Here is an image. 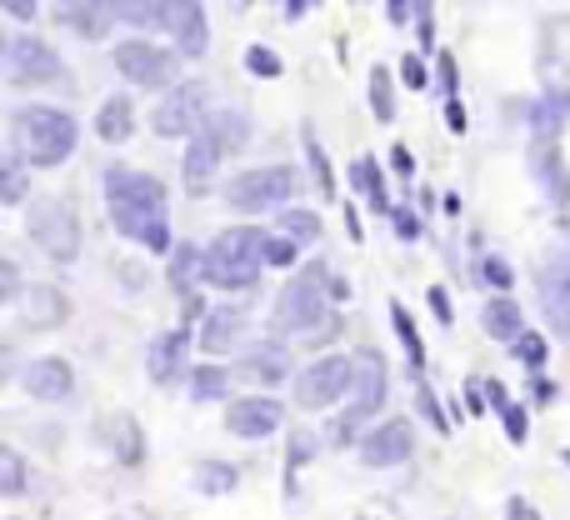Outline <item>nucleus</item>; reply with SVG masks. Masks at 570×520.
I'll return each instance as SVG.
<instances>
[{
  "label": "nucleus",
  "instance_id": "f257e3e1",
  "mask_svg": "<svg viewBox=\"0 0 570 520\" xmlns=\"http://www.w3.org/2000/svg\"><path fill=\"white\" fill-rule=\"evenodd\" d=\"M106 206L120 236L140 241L156 256H170V220H166V186L146 170L110 166L106 170Z\"/></svg>",
  "mask_w": 570,
  "mask_h": 520
},
{
  "label": "nucleus",
  "instance_id": "f03ea898",
  "mask_svg": "<svg viewBox=\"0 0 570 520\" xmlns=\"http://www.w3.org/2000/svg\"><path fill=\"white\" fill-rule=\"evenodd\" d=\"M335 295V281L321 261H311L291 285L281 291L276 301V331H291V335H335L341 321L331 315V301Z\"/></svg>",
  "mask_w": 570,
  "mask_h": 520
},
{
  "label": "nucleus",
  "instance_id": "7ed1b4c3",
  "mask_svg": "<svg viewBox=\"0 0 570 520\" xmlns=\"http://www.w3.org/2000/svg\"><path fill=\"white\" fill-rule=\"evenodd\" d=\"M261 265H266V230H256V226L220 230L206 251V285L250 291L261 281Z\"/></svg>",
  "mask_w": 570,
  "mask_h": 520
},
{
  "label": "nucleus",
  "instance_id": "20e7f679",
  "mask_svg": "<svg viewBox=\"0 0 570 520\" xmlns=\"http://www.w3.org/2000/svg\"><path fill=\"white\" fill-rule=\"evenodd\" d=\"M16 150L30 166L50 170L76 150V120L56 106H26L16 110Z\"/></svg>",
  "mask_w": 570,
  "mask_h": 520
},
{
  "label": "nucleus",
  "instance_id": "39448f33",
  "mask_svg": "<svg viewBox=\"0 0 570 520\" xmlns=\"http://www.w3.org/2000/svg\"><path fill=\"white\" fill-rule=\"evenodd\" d=\"M385 395H391V375H385V361H381V351H371V345H365V351H355L351 411H345L341 421L331 425V441H335V445H351L355 431H361V425L385 405Z\"/></svg>",
  "mask_w": 570,
  "mask_h": 520
},
{
  "label": "nucleus",
  "instance_id": "423d86ee",
  "mask_svg": "<svg viewBox=\"0 0 570 520\" xmlns=\"http://www.w3.org/2000/svg\"><path fill=\"white\" fill-rule=\"evenodd\" d=\"M295 170L291 166H256L240 170L236 180L226 186V206L240 210V216H261V210H281L285 200L295 196Z\"/></svg>",
  "mask_w": 570,
  "mask_h": 520
},
{
  "label": "nucleus",
  "instance_id": "0eeeda50",
  "mask_svg": "<svg viewBox=\"0 0 570 520\" xmlns=\"http://www.w3.org/2000/svg\"><path fill=\"white\" fill-rule=\"evenodd\" d=\"M355 385V355H321L315 365H305L295 375V405L301 411H331L335 401H345Z\"/></svg>",
  "mask_w": 570,
  "mask_h": 520
},
{
  "label": "nucleus",
  "instance_id": "6e6552de",
  "mask_svg": "<svg viewBox=\"0 0 570 520\" xmlns=\"http://www.w3.org/2000/svg\"><path fill=\"white\" fill-rule=\"evenodd\" d=\"M30 241L60 265L76 261L80 256V216L66 200H40V206L30 210Z\"/></svg>",
  "mask_w": 570,
  "mask_h": 520
},
{
  "label": "nucleus",
  "instance_id": "1a4fd4ad",
  "mask_svg": "<svg viewBox=\"0 0 570 520\" xmlns=\"http://www.w3.org/2000/svg\"><path fill=\"white\" fill-rule=\"evenodd\" d=\"M116 70L130 80V86H146V90H160V86H176V50L166 46H150V40H120L116 46Z\"/></svg>",
  "mask_w": 570,
  "mask_h": 520
},
{
  "label": "nucleus",
  "instance_id": "9d476101",
  "mask_svg": "<svg viewBox=\"0 0 570 520\" xmlns=\"http://www.w3.org/2000/svg\"><path fill=\"white\" fill-rule=\"evenodd\" d=\"M206 120H210L206 116V86H170L166 96H160L150 126H156L160 140H180V136H200Z\"/></svg>",
  "mask_w": 570,
  "mask_h": 520
},
{
  "label": "nucleus",
  "instance_id": "9b49d317",
  "mask_svg": "<svg viewBox=\"0 0 570 520\" xmlns=\"http://www.w3.org/2000/svg\"><path fill=\"white\" fill-rule=\"evenodd\" d=\"M6 70L16 86H60V80H66L60 56L46 46V40H30V36L6 40Z\"/></svg>",
  "mask_w": 570,
  "mask_h": 520
},
{
  "label": "nucleus",
  "instance_id": "f8f14e48",
  "mask_svg": "<svg viewBox=\"0 0 570 520\" xmlns=\"http://www.w3.org/2000/svg\"><path fill=\"white\" fill-rule=\"evenodd\" d=\"M281 425H285V411H281V401H271V395H240V401L226 411V431L240 435V441H266V435H276Z\"/></svg>",
  "mask_w": 570,
  "mask_h": 520
},
{
  "label": "nucleus",
  "instance_id": "ddd939ff",
  "mask_svg": "<svg viewBox=\"0 0 570 520\" xmlns=\"http://www.w3.org/2000/svg\"><path fill=\"white\" fill-rule=\"evenodd\" d=\"M160 30L176 40L180 56H206V46H210L206 10H200L196 0H170V6L160 10Z\"/></svg>",
  "mask_w": 570,
  "mask_h": 520
},
{
  "label": "nucleus",
  "instance_id": "4468645a",
  "mask_svg": "<svg viewBox=\"0 0 570 520\" xmlns=\"http://www.w3.org/2000/svg\"><path fill=\"white\" fill-rule=\"evenodd\" d=\"M411 451H415V431H411V421H381L375 431H365V435H361V461H365V465H375V471L411 461Z\"/></svg>",
  "mask_w": 570,
  "mask_h": 520
},
{
  "label": "nucleus",
  "instance_id": "2eb2a0df",
  "mask_svg": "<svg viewBox=\"0 0 570 520\" xmlns=\"http://www.w3.org/2000/svg\"><path fill=\"white\" fill-rule=\"evenodd\" d=\"M20 385H26L36 401L56 405V401H70V391H76V371H70L60 355H46V361H30V365H26Z\"/></svg>",
  "mask_w": 570,
  "mask_h": 520
},
{
  "label": "nucleus",
  "instance_id": "dca6fc26",
  "mask_svg": "<svg viewBox=\"0 0 570 520\" xmlns=\"http://www.w3.org/2000/svg\"><path fill=\"white\" fill-rule=\"evenodd\" d=\"M240 331H246V311L240 305H216L200 321V351L206 355H226L240 345Z\"/></svg>",
  "mask_w": 570,
  "mask_h": 520
},
{
  "label": "nucleus",
  "instance_id": "f3484780",
  "mask_svg": "<svg viewBox=\"0 0 570 520\" xmlns=\"http://www.w3.org/2000/svg\"><path fill=\"white\" fill-rule=\"evenodd\" d=\"M226 150L216 146V140L200 130V136H190V150H186V166H180V176H186V190L190 196H200V190H210V180H216V166Z\"/></svg>",
  "mask_w": 570,
  "mask_h": 520
},
{
  "label": "nucleus",
  "instance_id": "a211bd4d",
  "mask_svg": "<svg viewBox=\"0 0 570 520\" xmlns=\"http://www.w3.org/2000/svg\"><path fill=\"white\" fill-rule=\"evenodd\" d=\"M186 351H190V331H166L156 345H150V361H146V371H150V381H160V385H170L180 371H186Z\"/></svg>",
  "mask_w": 570,
  "mask_h": 520
},
{
  "label": "nucleus",
  "instance_id": "6ab92c4d",
  "mask_svg": "<svg viewBox=\"0 0 570 520\" xmlns=\"http://www.w3.org/2000/svg\"><path fill=\"white\" fill-rule=\"evenodd\" d=\"M541 305H546V315H551L556 331L570 335V256L556 261L551 271L541 275Z\"/></svg>",
  "mask_w": 570,
  "mask_h": 520
},
{
  "label": "nucleus",
  "instance_id": "aec40b11",
  "mask_svg": "<svg viewBox=\"0 0 570 520\" xmlns=\"http://www.w3.org/2000/svg\"><path fill=\"white\" fill-rule=\"evenodd\" d=\"M240 371L256 375L261 385H281L285 371H291V351H285L281 341H261V345H250V351L240 355Z\"/></svg>",
  "mask_w": 570,
  "mask_h": 520
},
{
  "label": "nucleus",
  "instance_id": "412c9836",
  "mask_svg": "<svg viewBox=\"0 0 570 520\" xmlns=\"http://www.w3.org/2000/svg\"><path fill=\"white\" fill-rule=\"evenodd\" d=\"M481 325H485V335H491V341H511L515 345L525 335V315H521V305H515L511 295H495V301H485Z\"/></svg>",
  "mask_w": 570,
  "mask_h": 520
},
{
  "label": "nucleus",
  "instance_id": "4be33fe9",
  "mask_svg": "<svg viewBox=\"0 0 570 520\" xmlns=\"http://www.w3.org/2000/svg\"><path fill=\"white\" fill-rule=\"evenodd\" d=\"M535 176H541L546 196H551L556 206H566V200H570V170H566L561 150H556L551 140H541V146H535Z\"/></svg>",
  "mask_w": 570,
  "mask_h": 520
},
{
  "label": "nucleus",
  "instance_id": "5701e85b",
  "mask_svg": "<svg viewBox=\"0 0 570 520\" xmlns=\"http://www.w3.org/2000/svg\"><path fill=\"white\" fill-rule=\"evenodd\" d=\"M20 305H26V321L40 325V331L66 321V295H60L56 285H30V291L20 295Z\"/></svg>",
  "mask_w": 570,
  "mask_h": 520
},
{
  "label": "nucleus",
  "instance_id": "b1692460",
  "mask_svg": "<svg viewBox=\"0 0 570 520\" xmlns=\"http://www.w3.org/2000/svg\"><path fill=\"white\" fill-rule=\"evenodd\" d=\"M130 130H136V106H130L126 96H110L96 116V136L106 140V146H120V140H130Z\"/></svg>",
  "mask_w": 570,
  "mask_h": 520
},
{
  "label": "nucleus",
  "instance_id": "393cba45",
  "mask_svg": "<svg viewBox=\"0 0 570 520\" xmlns=\"http://www.w3.org/2000/svg\"><path fill=\"white\" fill-rule=\"evenodd\" d=\"M66 20H70V30H80L86 40H100L110 30V20H116V10H110V0H70Z\"/></svg>",
  "mask_w": 570,
  "mask_h": 520
},
{
  "label": "nucleus",
  "instance_id": "a878e982",
  "mask_svg": "<svg viewBox=\"0 0 570 520\" xmlns=\"http://www.w3.org/2000/svg\"><path fill=\"white\" fill-rule=\"evenodd\" d=\"M110 451H116L120 465H140V461H146V441H140L136 415H116V421H110Z\"/></svg>",
  "mask_w": 570,
  "mask_h": 520
},
{
  "label": "nucleus",
  "instance_id": "bb28decb",
  "mask_svg": "<svg viewBox=\"0 0 570 520\" xmlns=\"http://www.w3.org/2000/svg\"><path fill=\"white\" fill-rule=\"evenodd\" d=\"M206 136L216 140L220 150H240L250 140V120L240 116V110H216V116L206 120Z\"/></svg>",
  "mask_w": 570,
  "mask_h": 520
},
{
  "label": "nucleus",
  "instance_id": "cd10ccee",
  "mask_svg": "<svg viewBox=\"0 0 570 520\" xmlns=\"http://www.w3.org/2000/svg\"><path fill=\"white\" fill-rule=\"evenodd\" d=\"M196 485H200V496H230L240 485V471L230 461H200Z\"/></svg>",
  "mask_w": 570,
  "mask_h": 520
},
{
  "label": "nucleus",
  "instance_id": "c85d7f7f",
  "mask_svg": "<svg viewBox=\"0 0 570 520\" xmlns=\"http://www.w3.org/2000/svg\"><path fill=\"white\" fill-rule=\"evenodd\" d=\"M196 275L206 281V256H200L196 246H180V251H170V285H176L180 295L196 285Z\"/></svg>",
  "mask_w": 570,
  "mask_h": 520
},
{
  "label": "nucleus",
  "instance_id": "c756f323",
  "mask_svg": "<svg viewBox=\"0 0 570 520\" xmlns=\"http://www.w3.org/2000/svg\"><path fill=\"white\" fill-rule=\"evenodd\" d=\"M391 325H395V335H401V345H405L411 371H421V365H425V345H421V335H415V321H411V311H405L401 301L391 305Z\"/></svg>",
  "mask_w": 570,
  "mask_h": 520
},
{
  "label": "nucleus",
  "instance_id": "7c9ffc66",
  "mask_svg": "<svg viewBox=\"0 0 570 520\" xmlns=\"http://www.w3.org/2000/svg\"><path fill=\"white\" fill-rule=\"evenodd\" d=\"M351 180H355V190H365V200H371V206L385 210V180H381V166H375L371 156H355Z\"/></svg>",
  "mask_w": 570,
  "mask_h": 520
},
{
  "label": "nucleus",
  "instance_id": "2f4dec72",
  "mask_svg": "<svg viewBox=\"0 0 570 520\" xmlns=\"http://www.w3.org/2000/svg\"><path fill=\"white\" fill-rule=\"evenodd\" d=\"M166 6L170 0H110L116 20H130V26H160V10Z\"/></svg>",
  "mask_w": 570,
  "mask_h": 520
},
{
  "label": "nucleus",
  "instance_id": "473e14b6",
  "mask_svg": "<svg viewBox=\"0 0 570 520\" xmlns=\"http://www.w3.org/2000/svg\"><path fill=\"white\" fill-rule=\"evenodd\" d=\"M20 491H26V461H20V451L0 445V496H6V501H16Z\"/></svg>",
  "mask_w": 570,
  "mask_h": 520
},
{
  "label": "nucleus",
  "instance_id": "72a5a7b5",
  "mask_svg": "<svg viewBox=\"0 0 570 520\" xmlns=\"http://www.w3.org/2000/svg\"><path fill=\"white\" fill-rule=\"evenodd\" d=\"M230 385V375L220 371V365H196V375H190V395L196 401H220Z\"/></svg>",
  "mask_w": 570,
  "mask_h": 520
},
{
  "label": "nucleus",
  "instance_id": "f704fd0d",
  "mask_svg": "<svg viewBox=\"0 0 570 520\" xmlns=\"http://www.w3.org/2000/svg\"><path fill=\"white\" fill-rule=\"evenodd\" d=\"M281 230L291 241H301V246H311V241H321V216H311V210H281Z\"/></svg>",
  "mask_w": 570,
  "mask_h": 520
},
{
  "label": "nucleus",
  "instance_id": "c9c22d12",
  "mask_svg": "<svg viewBox=\"0 0 570 520\" xmlns=\"http://www.w3.org/2000/svg\"><path fill=\"white\" fill-rule=\"evenodd\" d=\"M0 200H6V206H20V200H26V166H20L16 156L0 166Z\"/></svg>",
  "mask_w": 570,
  "mask_h": 520
},
{
  "label": "nucleus",
  "instance_id": "e433bc0d",
  "mask_svg": "<svg viewBox=\"0 0 570 520\" xmlns=\"http://www.w3.org/2000/svg\"><path fill=\"white\" fill-rule=\"evenodd\" d=\"M305 156H311V176H315V186H321V196L331 200L335 196V176H331V160H325V150H321V140L315 136H305Z\"/></svg>",
  "mask_w": 570,
  "mask_h": 520
},
{
  "label": "nucleus",
  "instance_id": "4c0bfd02",
  "mask_svg": "<svg viewBox=\"0 0 570 520\" xmlns=\"http://www.w3.org/2000/svg\"><path fill=\"white\" fill-rule=\"evenodd\" d=\"M371 106H375V116H381V120H391V116H395L391 70H385V66H375V70H371Z\"/></svg>",
  "mask_w": 570,
  "mask_h": 520
},
{
  "label": "nucleus",
  "instance_id": "58836bf2",
  "mask_svg": "<svg viewBox=\"0 0 570 520\" xmlns=\"http://www.w3.org/2000/svg\"><path fill=\"white\" fill-rule=\"evenodd\" d=\"M295 256H301V241H291L285 230H276V236H266V265H295Z\"/></svg>",
  "mask_w": 570,
  "mask_h": 520
},
{
  "label": "nucleus",
  "instance_id": "ea45409f",
  "mask_svg": "<svg viewBox=\"0 0 570 520\" xmlns=\"http://www.w3.org/2000/svg\"><path fill=\"white\" fill-rule=\"evenodd\" d=\"M515 361H525L531 371H541V365H546V341H541V335L525 331L521 341H515Z\"/></svg>",
  "mask_w": 570,
  "mask_h": 520
},
{
  "label": "nucleus",
  "instance_id": "a19ab883",
  "mask_svg": "<svg viewBox=\"0 0 570 520\" xmlns=\"http://www.w3.org/2000/svg\"><path fill=\"white\" fill-rule=\"evenodd\" d=\"M481 275L495 285V291H511V281H515V271H511V265H505L501 256H485V261H481Z\"/></svg>",
  "mask_w": 570,
  "mask_h": 520
},
{
  "label": "nucleus",
  "instance_id": "79ce46f5",
  "mask_svg": "<svg viewBox=\"0 0 570 520\" xmlns=\"http://www.w3.org/2000/svg\"><path fill=\"white\" fill-rule=\"evenodd\" d=\"M246 66L256 70V76H281V56H271L266 46H250L246 50Z\"/></svg>",
  "mask_w": 570,
  "mask_h": 520
},
{
  "label": "nucleus",
  "instance_id": "37998d69",
  "mask_svg": "<svg viewBox=\"0 0 570 520\" xmlns=\"http://www.w3.org/2000/svg\"><path fill=\"white\" fill-rule=\"evenodd\" d=\"M501 415H505V435H511V441L521 445L525 435H531V421H525V411H521V405H505Z\"/></svg>",
  "mask_w": 570,
  "mask_h": 520
},
{
  "label": "nucleus",
  "instance_id": "c03bdc74",
  "mask_svg": "<svg viewBox=\"0 0 570 520\" xmlns=\"http://www.w3.org/2000/svg\"><path fill=\"white\" fill-rule=\"evenodd\" d=\"M20 295V275H16V261H0V301H16Z\"/></svg>",
  "mask_w": 570,
  "mask_h": 520
},
{
  "label": "nucleus",
  "instance_id": "a18cd8bd",
  "mask_svg": "<svg viewBox=\"0 0 570 520\" xmlns=\"http://www.w3.org/2000/svg\"><path fill=\"white\" fill-rule=\"evenodd\" d=\"M431 311H435V321H441V325H451V321H455V311H451V295H445V285H431Z\"/></svg>",
  "mask_w": 570,
  "mask_h": 520
},
{
  "label": "nucleus",
  "instance_id": "49530a36",
  "mask_svg": "<svg viewBox=\"0 0 570 520\" xmlns=\"http://www.w3.org/2000/svg\"><path fill=\"white\" fill-rule=\"evenodd\" d=\"M401 76H405V86H411V90H425V66L415 56L401 60Z\"/></svg>",
  "mask_w": 570,
  "mask_h": 520
},
{
  "label": "nucleus",
  "instance_id": "de8ad7c7",
  "mask_svg": "<svg viewBox=\"0 0 570 520\" xmlns=\"http://www.w3.org/2000/svg\"><path fill=\"white\" fill-rule=\"evenodd\" d=\"M395 236H401V241H415V236H421V220H415L411 216V210H395Z\"/></svg>",
  "mask_w": 570,
  "mask_h": 520
},
{
  "label": "nucleus",
  "instance_id": "09e8293b",
  "mask_svg": "<svg viewBox=\"0 0 570 520\" xmlns=\"http://www.w3.org/2000/svg\"><path fill=\"white\" fill-rule=\"evenodd\" d=\"M421 411H425V421H431V425H435V431H445V415H441V405H435L431 385H421Z\"/></svg>",
  "mask_w": 570,
  "mask_h": 520
},
{
  "label": "nucleus",
  "instance_id": "8fccbe9b",
  "mask_svg": "<svg viewBox=\"0 0 570 520\" xmlns=\"http://www.w3.org/2000/svg\"><path fill=\"white\" fill-rule=\"evenodd\" d=\"M505 520H541V511H535L531 501H521V496H511V501H505Z\"/></svg>",
  "mask_w": 570,
  "mask_h": 520
},
{
  "label": "nucleus",
  "instance_id": "3c124183",
  "mask_svg": "<svg viewBox=\"0 0 570 520\" xmlns=\"http://www.w3.org/2000/svg\"><path fill=\"white\" fill-rule=\"evenodd\" d=\"M481 391H485L481 381H465V405H471V415H481L485 401H491V395H481Z\"/></svg>",
  "mask_w": 570,
  "mask_h": 520
},
{
  "label": "nucleus",
  "instance_id": "603ef678",
  "mask_svg": "<svg viewBox=\"0 0 570 520\" xmlns=\"http://www.w3.org/2000/svg\"><path fill=\"white\" fill-rule=\"evenodd\" d=\"M6 16H16V20H30V16H36V0H6Z\"/></svg>",
  "mask_w": 570,
  "mask_h": 520
},
{
  "label": "nucleus",
  "instance_id": "864d4df0",
  "mask_svg": "<svg viewBox=\"0 0 570 520\" xmlns=\"http://www.w3.org/2000/svg\"><path fill=\"white\" fill-rule=\"evenodd\" d=\"M391 166H395V170H401V176H411V170H415L411 150H405V146H395V150H391Z\"/></svg>",
  "mask_w": 570,
  "mask_h": 520
},
{
  "label": "nucleus",
  "instance_id": "5fc2aeb1",
  "mask_svg": "<svg viewBox=\"0 0 570 520\" xmlns=\"http://www.w3.org/2000/svg\"><path fill=\"white\" fill-rule=\"evenodd\" d=\"M445 126H451V130H465V110H461V100H451V106H445Z\"/></svg>",
  "mask_w": 570,
  "mask_h": 520
},
{
  "label": "nucleus",
  "instance_id": "6e6d98bb",
  "mask_svg": "<svg viewBox=\"0 0 570 520\" xmlns=\"http://www.w3.org/2000/svg\"><path fill=\"white\" fill-rule=\"evenodd\" d=\"M391 20L405 26V20H411V0H391Z\"/></svg>",
  "mask_w": 570,
  "mask_h": 520
},
{
  "label": "nucleus",
  "instance_id": "4d7b16f0",
  "mask_svg": "<svg viewBox=\"0 0 570 520\" xmlns=\"http://www.w3.org/2000/svg\"><path fill=\"white\" fill-rule=\"evenodd\" d=\"M441 80H445V90H455V60L451 56H441Z\"/></svg>",
  "mask_w": 570,
  "mask_h": 520
},
{
  "label": "nucleus",
  "instance_id": "13d9d810",
  "mask_svg": "<svg viewBox=\"0 0 570 520\" xmlns=\"http://www.w3.org/2000/svg\"><path fill=\"white\" fill-rule=\"evenodd\" d=\"M305 6H311V0H285V16L295 20V16H301V10H305Z\"/></svg>",
  "mask_w": 570,
  "mask_h": 520
},
{
  "label": "nucleus",
  "instance_id": "bf43d9fd",
  "mask_svg": "<svg viewBox=\"0 0 570 520\" xmlns=\"http://www.w3.org/2000/svg\"><path fill=\"white\" fill-rule=\"evenodd\" d=\"M566 465H570V451H566Z\"/></svg>",
  "mask_w": 570,
  "mask_h": 520
}]
</instances>
